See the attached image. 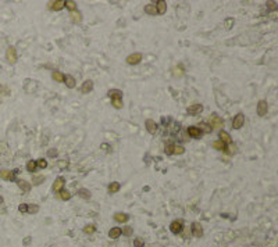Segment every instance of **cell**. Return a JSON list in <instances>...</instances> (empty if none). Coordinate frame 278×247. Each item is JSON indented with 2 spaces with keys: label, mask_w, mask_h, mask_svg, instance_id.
<instances>
[{
  "label": "cell",
  "mask_w": 278,
  "mask_h": 247,
  "mask_svg": "<svg viewBox=\"0 0 278 247\" xmlns=\"http://www.w3.org/2000/svg\"><path fill=\"white\" fill-rule=\"evenodd\" d=\"M268 111V106H267V102L266 100H260L259 104H257V114L260 117H264Z\"/></svg>",
  "instance_id": "5"
},
{
  "label": "cell",
  "mask_w": 278,
  "mask_h": 247,
  "mask_svg": "<svg viewBox=\"0 0 278 247\" xmlns=\"http://www.w3.org/2000/svg\"><path fill=\"white\" fill-rule=\"evenodd\" d=\"M64 83L67 85V88H70V89L75 88V79L71 75H64Z\"/></svg>",
  "instance_id": "20"
},
{
  "label": "cell",
  "mask_w": 278,
  "mask_h": 247,
  "mask_svg": "<svg viewBox=\"0 0 278 247\" xmlns=\"http://www.w3.org/2000/svg\"><path fill=\"white\" fill-rule=\"evenodd\" d=\"M114 219L117 221V222H127L128 219H130V217H128L127 214H122V212H117L116 215H114Z\"/></svg>",
  "instance_id": "21"
},
{
  "label": "cell",
  "mask_w": 278,
  "mask_h": 247,
  "mask_svg": "<svg viewBox=\"0 0 278 247\" xmlns=\"http://www.w3.org/2000/svg\"><path fill=\"white\" fill-rule=\"evenodd\" d=\"M199 129H200V132H205V133H209V132H211V128L207 125V124H200L199 125Z\"/></svg>",
  "instance_id": "32"
},
{
  "label": "cell",
  "mask_w": 278,
  "mask_h": 247,
  "mask_svg": "<svg viewBox=\"0 0 278 247\" xmlns=\"http://www.w3.org/2000/svg\"><path fill=\"white\" fill-rule=\"evenodd\" d=\"M29 242H31V237L28 236L27 239H25V242H24V245H29Z\"/></svg>",
  "instance_id": "45"
},
{
  "label": "cell",
  "mask_w": 278,
  "mask_h": 247,
  "mask_svg": "<svg viewBox=\"0 0 278 247\" xmlns=\"http://www.w3.org/2000/svg\"><path fill=\"white\" fill-rule=\"evenodd\" d=\"M111 104H113V107H114V108L120 110V108H122V100H120V99H114V100H111Z\"/></svg>",
  "instance_id": "30"
},
{
  "label": "cell",
  "mask_w": 278,
  "mask_h": 247,
  "mask_svg": "<svg viewBox=\"0 0 278 247\" xmlns=\"http://www.w3.org/2000/svg\"><path fill=\"white\" fill-rule=\"evenodd\" d=\"M108 97H110L111 100L114 99H122V92L118 90V89H111V90H108Z\"/></svg>",
  "instance_id": "17"
},
{
  "label": "cell",
  "mask_w": 278,
  "mask_h": 247,
  "mask_svg": "<svg viewBox=\"0 0 278 247\" xmlns=\"http://www.w3.org/2000/svg\"><path fill=\"white\" fill-rule=\"evenodd\" d=\"M18 211L20 212H28V204H20Z\"/></svg>",
  "instance_id": "41"
},
{
  "label": "cell",
  "mask_w": 278,
  "mask_h": 247,
  "mask_svg": "<svg viewBox=\"0 0 278 247\" xmlns=\"http://www.w3.org/2000/svg\"><path fill=\"white\" fill-rule=\"evenodd\" d=\"M36 161H33V160H31V161H28V164H27V171H29V172H33L36 169Z\"/></svg>",
  "instance_id": "29"
},
{
  "label": "cell",
  "mask_w": 278,
  "mask_h": 247,
  "mask_svg": "<svg viewBox=\"0 0 278 247\" xmlns=\"http://www.w3.org/2000/svg\"><path fill=\"white\" fill-rule=\"evenodd\" d=\"M120 188H121V185H120L118 182H111L110 186H108V193H117V192L120 190Z\"/></svg>",
  "instance_id": "23"
},
{
  "label": "cell",
  "mask_w": 278,
  "mask_h": 247,
  "mask_svg": "<svg viewBox=\"0 0 278 247\" xmlns=\"http://www.w3.org/2000/svg\"><path fill=\"white\" fill-rule=\"evenodd\" d=\"M18 169H14L13 172L11 171H7V169H3V171H0V178L4 180H14L15 179V174H18Z\"/></svg>",
  "instance_id": "2"
},
{
  "label": "cell",
  "mask_w": 278,
  "mask_h": 247,
  "mask_svg": "<svg viewBox=\"0 0 278 247\" xmlns=\"http://www.w3.org/2000/svg\"><path fill=\"white\" fill-rule=\"evenodd\" d=\"M232 25H234V18H227V20H225V28H227V29H231Z\"/></svg>",
  "instance_id": "39"
},
{
  "label": "cell",
  "mask_w": 278,
  "mask_h": 247,
  "mask_svg": "<svg viewBox=\"0 0 278 247\" xmlns=\"http://www.w3.org/2000/svg\"><path fill=\"white\" fill-rule=\"evenodd\" d=\"M174 143H168V145H165V149H164V151H165V154H173V151H174Z\"/></svg>",
  "instance_id": "35"
},
{
  "label": "cell",
  "mask_w": 278,
  "mask_h": 247,
  "mask_svg": "<svg viewBox=\"0 0 278 247\" xmlns=\"http://www.w3.org/2000/svg\"><path fill=\"white\" fill-rule=\"evenodd\" d=\"M78 194L82 197V199H85V200L90 199V192L88 190V189H79V190H78Z\"/></svg>",
  "instance_id": "26"
},
{
  "label": "cell",
  "mask_w": 278,
  "mask_h": 247,
  "mask_svg": "<svg viewBox=\"0 0 278 247\" xmlns=\"http://www.w3.org/2000/svg\"><path fill=\"white\" fill-rule=\"evenodd\" d=\"M121 233L125 235V236H132V228L131 226H124L121 229Z\"/></svg>",
  "instance_id": "33"
},
{
  "label": "cell",
  "mask_w": 278,
  "mask_h": 247,
  "mask_svg": "<svg viewBox=\"0 0 278 247\" xmlns=\"http://www.w3.org/2000/svg\"><path fill=\"white\" fill-rule=\"evenodd\" d=\"M156 10H157V14H164L165 11H167V3L164 2V0H159V2H156Z\"/></svg>",
  "instance_id": "13"
},
{
  "label": "cell",
  "mask_w": 278,
  "mask_h": 247,
  "mask_svg": "<svg viewBox=\"0 0 278 247\" xmlns=\"http://www.w3.org/2000/svg\"><path fill=\"white\" fill-rule=\"evenodd\" d=\"M213 147L217 149V150H221V151H227V147H225V145L223 142H220V140H216V142H213Z\"/></svg>",
  "instance_id": "25"
},
{
  "label": "cell",
  "mask_w": 278,
  "mask_h": 247,
  "mask_svg": "<svg viewBox=\"0 0 278 247\" xmlns=\"http://www.w3.org/2000/svg\"><path fill=\"white\" fill-rule=\"evenodd\" d=\"M49 7L54 11H60L61 8H64V2H60V0H57V2H50L49 3Z\"/></svg>",
  "instance_id": "18"
},
{
  "label": "cell",
  "mask_w": 278,
  "mask_h": 247,
  "mask_svg": "<svg viewBox=\"0 0 278 247\" xmlns=\"http://www.w3.org/2000/svg\"><path fill=\"white\" fill-rule=\"evenodd\" d=\"M140 60H142V54L140 53H134V54H130L127 57V63L131 65H135V64H139Z\"/></svg>",
  "instance_id": "7"
},
{
  "label": "cell",
  "mask_w": 278,
  "mask_h": 247,
  "mask_svg": "<svg viewBox=\"0 0 278 247\" xmlns=\"http://www.w3.org/2000/svg\"><path fill=\"white\" fill-rule=\"evenodd\" d=\"M32 182H33V185H41L42 182H45V176H43V175H38V176H33Z\"/></svg>",
  "instance_id": "31"
},
{
  "label": "cell",
  "mask_w": 278,
  "mask_h": 247,
  "mask_svg": "<svg viewBox=\"0 0 278 247\" xmlns=\"http://www.w3.org/2000/svg\"><path fill=\"white\" fill-rule=\"evenodd\" d=\"M218 136H220V142H223L224 145H232V139L231 136L227 133L225 131H220L218 132Z\"/></svg>",
  "instance_id": "9"
},
{
  "label": "cell",
  "mask_w": 278,
  "mask_h": 247,
  "mask_svg": "<svg viewBox=\"0 0 278 247\" xmlns=\"http://www.w3.org/2000/svg\"><path fill=\"white\" fill-rule=\"evenodd\" d=\"M209 126H210L211 131H213V129H218V128H221V126H224V122H223V119L220 118L218 115L213 114V115L209 118Z\"/></svg>",
  "instance_id": "1"
},
{
  "label": "cell",
  "mask_w": 278,
  "mask_h": 247,
  "mask_svg": "<svg viewBox=\"0 0 278 247\" xmlns=\"http://www.w3.org/2000/svg\"><path fill=\"white\" fill-rule=\"evenodd\" d=\"M267 4H268V8H270V10H276V8H277L276 2H268Z\"/></svg>",
  "instance_id": "44"
},
{
  "label": "cell",
  "mask_w": 278,
  "mask_h": 247,
  "mask_svg": "<svg viewBox=\"0 0 278 247\" xmlns=\"http://www.w3.org/2000/svg\"><path fill=\"white\" fill-rule=\"evenodd\" d=\"M71 18H73V21L75 22V24H77V22L82 21V15H81L79 11H78V13H77V11H73V13H71Z\"/></svg>",
  "instance_id": "27"
},
{
  "label": "cell",
  "mask_w": 278,
  "mask_h": 247,
  "mask_svg": "<svg viewBox=\"0 0 278 247\" xmlns=\"http://www.w3.org/2000/svg\"><path fill=\"white\" fill-rule=\"evenodd\" d=\"M134 245H135L136 247H142V246H143V240L140 239V237H136L135 242H134Z\"/></svg>",
  "instance_id": "42"
},
{
  "label": "cell",
  "mask_w": 278,
  "mask_h": 247,
  "mask_svg": "<svg viewBox=\"0 0 278 247\" xmlns=\"http://www.w3.org/2000/svg\"><path fill=\"white\" fill-rule=\"evenodd\" d=\"M188 133H189V136L193 137V139H200V136H202V132H200V129L197 128V126L188 128Z\"/></svg>",
  "instance_id": "10"
},
{
  "label": "cell",
  "mask_w": 278,
  "mask_h": 247,
  "mask_svg": "<svg viewBox=\"0 0 278 247\" xmlns=\"http://www.w3.org/2000/svg\"><path fill=\"white\" fill-rule=\"evenodd\" d=\"M17 185H18L20 189H22V192H25V193H28V192L31 190V183L27 182V180H24V179L17 180Z\"/></svg>",
  "instance_id": "16"
},
{
  "label": "cell",
  "mask_w": 278,
  "mask_h": 247,
  "mask_svg": "<svg viewBox=\"0 0 278 247\" xmlns=\"http://www.w3.org/2000/svg\"><path fill=\"white\" fill-rule=\"evenodd\" d=\"M145 13H146V14H149V15H156V14H157L156 6H154V4H148V6H145Z\"/></svg>",
  "instance_id": "22"
},
{
  "label": "cell",
  "mask_w": 278,
  "mask_h": 247,
  "mask_svg": "<svg viewBox=\"0 0 278 247\" xmlns=\"http://www.w3.org/2000/svg\"><path fill=\"white\" fill-rule=\"evenodd\" d=\"M192 233H193L196 237L203 236V229H202V226H200V223H197V222L192 223Z\"/></svg>",
  "instance_id": "12"
},
{
  "label": "cell",
  "mask_w": 278,
  "mask_h": 247,
  "mask_svg": "<svg viewBox=\"0 0 278 247\" xmlns=\"http://www.w3.org/2000/svg\"><path fill=\"white\" fill-rule=\"evenodd\" d=\"M243 122H245V117H243V114H238L236 117L234 118V121H232V128L234 129H239L243 126Z\"/></svg>",
  "instance_id": "6"
},
{
  "label": "cell",
  "mask_w": 278,
  "mask_h": 247,
  "mask_svg": "<svg viewBox=\"0 0 278 247\" xmlns=\"http://www.w3.org/2000/svg\"><path fill=\"white\" fill-rule=\"evenodd\" d=\"M60 197L63 200H70L71 199V193L68 190H60Z\"/></svg>",
  "instance_id": "34"
},
{
  "label": "cell",
  "mask_w": 278,
  "mask_h": 247,
  "mask_svg": "<svg viewBox=\"0 0 278 247\" xmlns=\"http://www.w3.org/2000/svg\"><path fill=\"white\" fill-rule=\"evenodd\" d=\"M184 153H185V149L182 146H174L173 154H184Z\"/></svg>",
  "instance_id": "36"
},
{
  "label": "cell",
  "mask_w": 278,
  "mask_h": 247,
  "mask_svg": "<svg viewBox=\"0 0 278 247\" xmlns=\"http://www.w3.org/2000/svg\"><path fill=\"white\" fill-rule=\"evenodd\" d=\"M64 183H65V180H64V178H63V176L57 178L56 182L53 183V192H54V193H60V190L63 189Z\"/></svg>",
  "instance_id": "8"
},
{
  "label": "cell",
  "mask_w": 278,
  "mask_h": 247,
  "mask_svg": "<svg viewBox=\"0 0 278 247\" xmlns=\"http://www.w3.org/2000/svg\"><path fill=\"white\" fill-rule=\"evenodd\" d=\"M146 129H148V132L149 133H156V131H157V124L153 121V119H148L146 121Z\"/></svg>",
  "instance_id": "15"
},
{
  "label": "cell",
  "mask_w": 278,
  "mask_h": 247,
  "mask_svg": "<svg viewBox=\"0 0 278 247\" xmlns=\"http://www.w3.org/2000/svg\"><path fill=\"white\" fill-rule=\"evenodd\" d=\"M39 207L38 206H28V212H38Z\"/></svg>",
  "instance_id": "40"
},
{
  "label": "cell",
  "mask_w": 278,
  "mask_h": 247,
  "mask_svg": "<svg viewBox=\"0 0 278 247\" xmlns=\"http://www.w3.org/2000/svg\"><path fill=\"white\" fill-rule=\"evenodd\" d=\"M64 7H67L68 10H71V11H75L77 3L73 2V0H68V2H64Z\"/></svg>",
  "instance_id": "28"
},
{
  "label": "cell",
  "mask_w": 278,
  "mask_h": 247,
  "mask_svg": "<svg viewBox=\"0 0 278 247\" xmlns=\"http://www.w3.org/2000/svg\"><path fill=\"white\" fill-rule=\"evenodd\" d=\"M120 236H121V229L120 228H111L108 232V237H111V239H118Z\"/></svg>",
  "instance_id": "19"
},
{
  "label": "cell",
  "mask_w": 278,
  "mask_h": 247,
  "mask_svg": "<svg viewBox=\"0 0 278 247\" xmlns=\"http://www.w3.org/2000/svg\"><path fill=\"white\" fill-rule=\"evenodd\" d=\"M96 231V228H95V225H88V226H85L84 228V232L85 233H93V232Z\"/></svg>",
  "instance_id": "37"
},
{
  "label": "cell",
  "mask_w": 278,
  "mask_h": 247,
  "mask_svg": "<svg viewBox=\"0 0 278 247\" xmlns=\"http://www.w3.org/2000/svg\"><path fill=\"white\" fill-rule=\"evenodd\" d=\"M36 165L41 167V168H46V167H47V161H46V160H43V158H39L38 162H36Z\"/></svg>",
  "instance_id": "38"
},
{
  "label": "cell",
  "mask_w": 278,
  "mask_h": 247,
  "mask_svg": "<svg viewBox=\"0 0 278 247\" xmlns=\"http://www.w3.org/2000/svg\"><path fill=\"white\" fill-rule=\"evenodd\" d=\"M203 111V106L202 104H192L188 107V113L191 114V115H196V114L202 113Z\"/></svg>",
  "instance_id": "11"
},
{
  "label": "cell",
  "mask_w": 278,
  "mask_h": 247,
  "mask_svg": "<svg viewBox=\"0 0 278 247\" xmlns=\"http://www.w3.org/2000/svg\"><path fill=\"white\" fill-rule=\"evenodd\" d=\"M47 156L49 157H56L57 156V150H56V149H50V150L47 151Z\"/></svg>",
  "instance_id": "43"
},
{
  "label": "cell",
  "mask_w": 278,
  "mask_h": 247,
  "mask_svg": "<svg viewBox=\"0 0 278 247\" xmlns=\"http://www.w3.org/2000/svg\"><path fill=\"white\" fill-rule=\"evenodd\" d=\"M92 89H93V82L92 81H85L84 82V85H82V88H81V92L84 94H88V93H90L92 92Z\"/></svg>",
  "instance_id": "14"
},
{
  "label": "cell",
  "mask_w": 278,
  "mask_h": 247,
  "mask_svg": "<svg viewBox=\"0 0 278 247\" xmlns=\"http://www.w3.org/2000/svg\"><path fill=\"white\" fill-rule=\"evenodd\" d=\"M6 58H7V61L10 63V64H14V63L17 61V51H15V47L10 46V47L7 49V51H6Z\"/></svg>",
  "instance_id": "3"
},
{
  "label": "cell",
  "mask_w": 278,
  "mask_h": 247,
  "mask_svg": "<svg viewBox=\"0 0 278 247\" xmlns=\"http://www.w3.org/2000/svg\"><path fill=\"white\" fill-rule=\"evenodd\" d=\"M51 78L56 82H64V75H63L61 72H59V71H54V72L51 74Z\"/></svg>",
  "instance_id": "24"
},
{
  "label": "cell",
  "mask_w": 278,
  "mask_h": 247,
  "mask_svg": "<svg viewBox=\"0 0 278 247\" xmlns=\"http://www.w3.org/2000/svg\"><path fill=\"white\" fill-rule=\"evenodd\" d=\"M182 228H184V221H182V219L173 221V222H171V225H170L171 232H173V233H175V235H178L179 232L182 231Z\"/></svg>",
  "instance_id": "4"
}]
</instances>
